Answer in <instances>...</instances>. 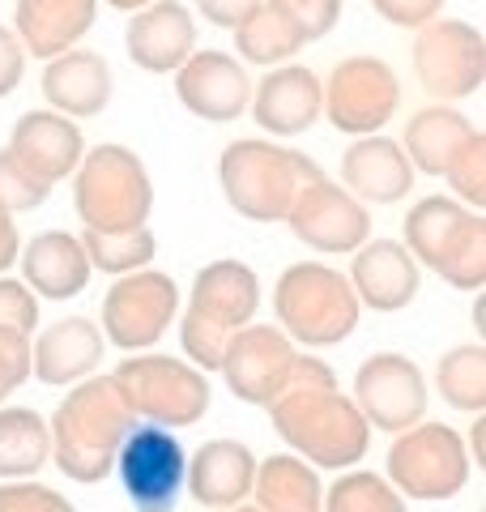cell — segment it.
<instances>
[{"label":"cell","instance_id":"1","mask_svg":"<svg viewBox=\"0 0 486 512\" xmlns=\"http://www.w3.org/2000/svg\"><path fill=\"white\" fill-rule=\"evenodd\" d=\"M273 431L295 448L307 466L350 470L363 461L371 427L354 406V397L337 389L333 367L316 355H299L278 397L265 406Z\"/></svg>","mask_w":486,"mask_h":512},{"label":"cell","instance_id":"2","mask_svg":"<svg viewBox=\"0 0 486 512\" xmlns=\"http://www.w3.org/2000/svg\"><path fill=\"white\" fill-rule=\"evenodd\" d=\"M133 423V410L111 376L77 380L47 423L52 427V466L81 487L103 483Z\"/></svg>","mask_w":486,"mask_h":512},{"label":"cell","instance_id":"3","mask_svg":"<svg viewBox=\"0 0 486 512\" xmlns=\"http://www.w3.org/2000/svg\"><path fill=\"white\" fill-rule=\"evenodd\" d=\"M320 163L265 137H239L218 158V184L226 205L248 222H282L299 192L320 180Z\"/></svg>","mask_w":486,"mask_h":512},{"label":"cell","instance_id":"4","mask_svg":"<svg viewBox=\"0 0 486 512\" xmlns=\"http://www.w3.org/2000/svg\"><path fill=\"white\" fill-rule=\"evenodd\" d=\"M256 308H261V278L252 265L235 261V256L201 265L180 320V346L188 363L201 372H218L226 342L243 325H252Z\"/></svg>","mask_w":486,"mask_h":512},{"label":"cell","instance_id":"5","mask_svg":"<svg viewBox=\"0 0 486 512\" xmlns=\"http://www.w3.org/2000/svg\"><path fill=\"white\" fill-rule=\"evenodd\" d=\"M273 316L295 346L324 350L359 329L363 303L342 269L324 261H295L273 282Z\"/></svg>","mask_w":486,"mask_h":512},{"label":"cell","instance_id":"6","mask_svg":"<svg viewBox=\"0 0 486 512\" xmlns=\"http://www.w3.org/2000/svg\"><path fill=\"white\" fill-rule=\"evenodd\" d=\"M73 205L81 231H133L150 227L154 210V180L137 150L120 141L86 150L73 171Z\"/></svg>","mask_w":486,"mask_h":512},{"label":"cell","instance_id":"7","mask_svg":"<svg viewBox=\"0 0 486 512\" xmlns=\"http://www.w3.org/2000/svg\"><path fill=\"white\" fill-rule=\"evenodd\" d=\"M111 380L124 393L137 423H158L171 431L201 423L209 414V402H214V389H209V376L201 367H192L188 359H171V355L120 359Z\"/></svg>","mask_w":486,"mask_h":512},{"label":"cell","instance_id":"8","mask_svg":"<svg viewBox=\"0 0 486 512\" xmlns=\"http://www.w3.org/2000/svg\"><path fill=\"white\" fill-rule=\"evenodd\" d=\"M388 483L401 500H452L469 483L465 436L448 423H414L388 448Z\"/></svg>","mask_w":486,"mask_h":512},{"label":"cell","instance_id":"9","mask_svg":"<svg viewBox=\"0 0 486 512\" xmlns=\"http://www.w3.org/2000/svg\"><path fill=\"white\" fill-rule=\"evenodd\" d=\"M111 474H120V487L133 512H175L188 483V453L171 427L133 423Z\"/></svg>","mask_w":486,"mask_h":512},{"label":"cell","instance_id":"10","mask_svg":"<svg viewBox=\"0 0 486 512\" xmlns=\"http://www.w3.org/2000/svg\"><path fill=\"white\" fill-rule=\"evenodd\" d=\"M175 312H180V286H175V278L145 265L111 282V291L103 295L99 329L107 346L141 355V350H154L162 342V333L175 325Z\"/></svg>","mask_w":486,"mask_h":512},{"label":"cell","instance_id":"11","mask_svg":"<svg viewBox=\"0 0 486 512\" xmlns=\"http://www.w3.org/2000/svg\"><path fill=\"white\" fill-rule=\"evenodd\" d=\"M414 73L435 103H461L486 82V39L461 18H435L414 39Z\"/></svg>","mask_w":486,"mask_h":512},{"label":"cell","instance_id":"12","mask_svg":"<svg viewBox=\"0 0 486 512\" xmlns=\"http://www.w3.org/2000/svg\"><path fill=\"white\" fill-rule=\"evenodd\" d=\"M401 107V82L393 64L380 56H346L333 64L324 82V111L337 133L371 137L397 116Z\"/></svg>","mask_w":486,"mask_h":512},{"label":"cell","instance_id":"13","mask_svg":"<svg viewBox=\"0 0 486 512\" xmlns=\"http://www.w3.org/2000/svg\"><path fill=\"white\" fill-rule=\"evenodd\" d=\"M354 406L367 419L371 431H388V436H397V431L414 427L427 419V376L423 367H418L410 355H397V350H380V355H371L359 363V372H354Z\"/></svg>","mask_w":486,"mask_h":512},{"label":"cell","instance_id":"14","mask_svg":"<svg viewBox=\"0 0 486 512\" xmlns=\"http://www.w3.org/2000/svg\"><path fill=\"white\" fill-rule=\"evenodd\" d=\"M282 222L303 248L320 256H350L371 239V210L329 175L307 184Z\"/></svg>","mask_w":486,"mask_h":512},{"label":"cell","instance_id":"15","mask_svg":"<svg viewBox=\"0 0 486 512\" xmlns=\"http://www.w3.org/2000/svg\"><path fill=\"white\" fill-rule=\"evenodd\" d=\"M299 359V346L278 325H243L222 350L218 372L231 384V393L248 406H269L286 384L290 367Z\"/></svg>","mask_w":486,"mask_h":512},{"label":"cell","instance_id":"16","mask_svg":"<svg viewBox=\"0 0 486 512\" xmlns=\"http://www.w3.org/2000/svg\"><path fill=\"white\" fill-rule=\"evenodd\" d=\"M175 99L205 124H231L252 103V77L231 52L201 47L175 69Z\"/></svg>","mask_w":486,"mask_h":512},{"label":"cell","instance_id":"17","mask_svg":"<svg viewBox=\"0 0 486 512\" xmlns=\"http://www.w3.org/2000/svg\"><path fill=\"white\" fill-rule=\"evenodd\" d=\"M5 150L18 158L35 180L56 188L60 180H69L77 163L86 158V133H81L77 120L60 116L52 107H39V111H26V116L13 120Z\"/></svg>","mask_w":486,"mask_h":512},{"label":"cell","instance_id":"18","mask_svg":"<svg viewBox=\"0 0 486 512\" xmlns=\"http://www.w3.org/2000/svg\"><path fill=\"white\" fill-rule=\"evenodd\" d=\"M350 286L363 308L371 312H401L423 291V265L410 256L401 239H367L350 252Z\"/></svg>","mask_w":486,"mask_h":512},{"label":"cell","instance_id":"19","mask_svg":"<svg viewBox=\"0 0 486 512\" xmlns=\"http://www.w3.org/2000/svg\"><path fill=\"white\" fill-rule=\"evenodd\" d=\"M128 60L145 73H175L197 52V18L184 0H150L124 26Z\"/></svg>","mask_w":486,"mask_h":512},{"label":"cell","instance_id":"20","mask_svg":"<svg viewBox=\"0 0 486 512\" xmlns=\"http://www.w3.org/2000/svg\"><path fill=\"white\" fill-rule=\"evenodd\" d=\"M248 107L269 137H303L324 111V82L307 64H278L252 86Z\"/></svg>","mask_w":486,"mask_h":512},{"label":"cell","instance_id":"21","mask_svg":"<svg viewBox=\"0 0 486 512\" xmlns=\"http://www.w3.org/2000/svg\"><path fill=\"white\" fill-rule=\"evenodd\" d=\"M103 355H107V338L99 320L64 316L35 333V342H30V376L39 384H52V389H64V384H77L99 372Z\"/></svg>","mask_w":486,"mask_h":512},{"label":"cell","instance_id":"22","mask_svg":"<svg viewBox=\"0 0 486 512\" xmlns=\"http://www.w3.org/2000/svg\"><path fill=\"white\" fill-rule=\"evenodd\" d=\"M43 99L52 111L69 120H90L107 111L111 94H116V73H111L107 56H99L94 47H69L52 60H43Z\"/></svg>","mask_w":486,"mask_h":512},{"label":"cell","instance_id":"23","mask_svg":"<svg viewBox=\"0 0 486 512\" xmlns=\"http://www.w3.org/2000/svg\"><path fill=\"white\" fill-rule=\"evenodd\" d=\"M342 188L354 192L367 210L371 205H397L410 197L414 188V167L405 158L401 141L371 133V137H354L350 150L342 154Z\"/></svg>","mask_w":486,"mask_h":512},{"label":"cell","instance_id":"24","mask_svg":"<svg viewBox=\"0 0 486 512\" xmlns=\"http://www.w3.org/2000/svg\"><path fill=\"white\" fill-rule=\"evenodd\" d=\"M256 483V453L243 440L218 436L205 440L197 453L188 457V483L184 491L201 508H235L252 500Z\"/></svg>","mask_w":486,"mask_h":512},{"label":"cell","instance_id":"25","mask_svg":"<svg viewBox=\"0 0 486 512\" xmlns=\"http://www.w3.org/2000/svg\"><path fill=\"white\" fill-rule=\"evenodd\" d=\"M22 265V282L35 291L39 299H77L90 286V256L81 248V239L69 231H39L30 244L18 252Z\"/></svg>","mask_w":486,"mask_h":512},{"label":"cell","instance_id":"26","mask_svg":"<svg viewBox=\"0 0 486 512\" xmlns=\"http://www.w3.org/2000/svg\"><path fill=\"white\" fill-rule=\"evenodd\" d=\"M94 18H99V0H18L13 35L22 39L26 56L52 60L86 39Z\"/></svg>","mask_w":486,"mask_h":512},{"label":"cell","instance_id":"27","mask_svg":"<svg viewBox=\"0 0 486 512\" xmlns=\"http://www.w3.org/2000/svg\"><path fill=\"white\" fill-rule=\"evenodd\" d=\"M469 133H474L469 116H461V111L448 107V103H431V107L414 111V116L405 120L401 150H405V158H410L414 171L444 175V167L452 163V154L465 146Z\"/></svg>","mask_w":486,"mask_h":512},{"label":"cell","instance_id":"28","mask_svg":"<svg viewBox=\"0 0 486 512\" xmlns=\"http://www.w3.org/2000/svg\"><path fill=\"white\" fill-rule=\"evenodd\" d=\"M231 35H235L239 64H261V69L290 64V60H295V52H303V47H307L299 22L290 18L278 0H261L252 18L239 22Z\"/></svg>","mask_w":486,"mask_h":512},{"label":"cell","instance_id":"29","mask_svg":"<svg viewBox=\"0 0 486 512\" xmlns=\"http://www.w3.org/2000/svg\"><path fill=\"white\" fill-rule=\"evenodd\" d=\"M252 504L261 512H324L320 474L303 457H269L256 461Z\"/></svg>","mask_w":486,"mask_h":512},{"label":"cell","instance_id":"30","mask_svg":"<svg viewBox=\"0 0 486 512\" xmlns=\"http://www.w3.org/2000/svg\"><path fill=\"white\" fill-rule=\"evenodd\" d=\"M469 214H478V210H469V205H461L457 197H423V201L410 205V214H405L401 244L410 248V256L418 265L440 269L444 252L452 248V239L461 235Z\"/></svg>","mask_w":486,"mask_h":512},{"label":"cell","instance_id":"31","mask_svg":"<svg viewBox=\"0 0 486 512\" xmlns=\"http://www.w3.org/2000/svg\"><path fill=\"white\" fill-rule=\"evenodd\" d=\"M52 461V427L30 406H0V478H35Z\"/></svg>","mask_w":486,"mask_h":512},{"label":"cell","instance_id":"32","mask_svg":"<svg viewBox=\"0 0 486 512\" xmlns=\"http://www.w3.org/2000/svg\"><path fill=\"white\" fill-rule=\"evenodd\" d=\"M435 389H440V397L452 410L478 419L486 410V346L465 342L444 350L440 363H435Z\"/></svg>","mask_w":486,"mask_h":512},{"label":"cell","instance_id":"33","mask_svg":"<svg viewBox=\"0 0 486 512\" xmlns=\"http://www.w3.org/2000/svg\"><path fill=\"white\" fill-rule=\"evenodd\" d=\"M81 248L90 256V269L111 278H124L133 269H145L158 256V235L150 227H133V231H81Z\"/></svg>","mask_w":486,"mask_h":512},{"label":"cell","instance_id":"34","mask_svg":"<svg viewBox=\"0 0 486 512\" xmlns=\"http://www.w3.org/2000/svg\"><path fill=\"white\" fill-rule=\"evenodd\" d=\"M324 512H405V500L388 478L371 470H346L324 491Z\"/></svg>","mask_w":486,"mask_h":512},{"label":"cell","instance_id":"35","mask_svg":"<svg viewBox=\"0 0 486 512\" xmlns=\"http://www.w3.org/2000/svg\"><path fill=\"white\" fill-rule=\"evenodd\" d=\"M435 274L448 286H457V291H482L486 286V218H482V210L469 214V222L461 227V235L452 239V248Z\"/></svg>","mask_w":486,"mask_h":512},{"label":"cell","instance_id":"36","mask_svg":"<svg viewBox=\"0 0 486 512\" xmlns=\"http://www.w3.org/2000/svg\"><path fill=\"white\" fill-rule=\"evenodd\" d=\"M444 180L469 210H482L486 205V133L482 128H474V133L465 137V146L452 154V163L444 167Z\"/></svg>","mask_w":486,"mask_h":512},{"label":"cell","instance_id":"37","mask_svg":"<svg viewBox=\"0 0 486 512\" xmlns=\"http://www.w3.org/2000/svg\"><path fill=\"white\" fill-rule=\"evenodd\" d=\"M47 197H52V188L35 180L9 150H0V205H5L9 214H26V210L47 205Z\"/></svg>","mask_w":486,"mask_h":512},{"label":"cell","instance_id":"38","mask_svg":"<svg viewBox=\"0 0 486 512\" xmlns=\"http://www.w3.org/2000/svg\"><path fill=\"white\" fill-rule=\"evenodd\" d=\"M39 329V295L30 291L22 278H5L0 274V333H30Z\"/></svg>","mask_w":486,"mask_h":512},{"label":"cell","instance_id":"39","mask_svg":"<svg viewBox=\"0 0 486 512\" xmlns=\"http://www.w3.org/2000/svg\"><path fill=\"white\" fill-rule=\"evenodd\" d=\"M0 512H77V504L35 478H13L0 487Z\"/></svg>","mask_w":486,"mask_h":512},{"label":"cell","instance_id":"40","mask_svg":"<svg viewBox=\"0 0 486 512\" xmlns=\"http://www.w3.org/2000/svg\"><path fill=\"white\" fill-rule=\"evenodd\" d=\"M278 5L299 22L307 43L333 35L337 22H342V0H278Z\"/></svg>","mask_w":486,"mask_h":512},{"label":"cell","instance_id":"41","mask_svg":"<svg viewBox=\"0 0 486 512\" xmlns=\"http://www.w3.org/2000/svg\"><path fill=\"white\" fill-rule=\"evenodd\" d=\"M30 380V338L22 333H0V402L18 393Z\"/></svg>","mask_w":486,"mask_h":512},{"label":"cell","instance_id":"42","mask_svg":"<svg viewBox=\"0 0 486 512\" xmlns=\"http://www.w3.org/2000/svg\"><path fill=\"white\" fill-rule=\"evenodd\" d=\"M444 5L448 0H371V9H376L388 26H401V30H423L427 22L440 18Z\"/></svg>","mask_w":486,"mask_h":512},{"label":"cell","instance_id":"43","mask_svg":"<svg viewBox=\"0 0 486 512\" xmlns=\"http://www.w3.org/2000/svg\"><path fill=\"white\" fill-rule=\"evenodd\" d=\"M22 73H26V47L13 35V26H0V99H9L22 86Z\"/></svg>","mask_w":486,"mask_h":512},{"label":"cell","instance_id":"44","mask_svg":"<svg viewBox=\"0 0 486 512\" xmlns=\"http://www.w3.org/2000/svg\"><path fill=\"white\" fill-rule=\"evenodd\" d=\"M192 5H197V13H201L209 26L235 30L239 22H248V18H252L261 0H192Z\"/></svg>","mask_w":486,"mask_h":512},{"label":"cell","instance_id":"45","mask_svg":"<svg viewBox=\"0 0 486 512\" xmlns=\"http://www.w3.org/2000/svg\"><path fill=\"white\" fill-rule=\"evenodd\" d=\"M13 218L18 214H9L5 205H0V274L18 265V252H22V231H18V222Z\"/></svg>","mask_w":486,"mask_h":512},{"label":"cell","instance_id":"46","mask_svg":"<svg viewBox=\"0 0 486 512\" xmlns=\"http://www.w3.org/2000/svg\"><path fill=\"white\" fill-rule=\"evenodd\" d=\"M103 5L120 9V13H137V9H145V5H150V0H103Z\"/></svg>","mask_w":486,"mask_h":512},{"label":"cell","instance_id":"47","mask_svg":"<svg viewBox=\"0 0 486 512\" xmlns=\"http://www.w3.org/2000/svg\"><path fill=\"white\" fill-rule=\"evenodd\" d=\"M482 414H478V423H474V466H482V461H486V453H482Z\"/></svg>","mask_w":486,"mask_h":512},{"label":"cell","instance_id":"48","mask_svg":"<svg viewBox=\"0 0 486 512\" xmlns=\"http://www.w3.org/2000/svg\"><path fill=\"white\" fill-rule=\"evenodd\" d=\"M205 512H261L256 504H235V508H205Z\"/></svg>","mask_w":486,"mask_h":512}]
</instances>
